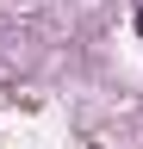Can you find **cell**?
I'll return each instance as SVG.
<instances>
[{"label": "cell", "mask_w": 143, "mask_h": 149, "mask_svg": "<svg viewBox=\"0 0 143 149\" xmlns=\"http://www.w3.org/2000/svg\"><path fill=\"white\" fill-rule=\"evenodd\" d=\"M137 31H143V6H137Z\"/></svg>", "instance_id": "6da1fadb"}]
</instances>
